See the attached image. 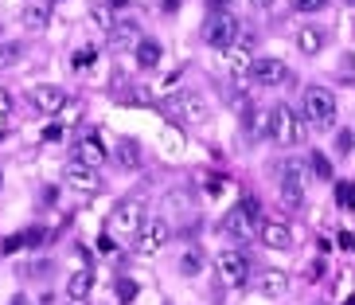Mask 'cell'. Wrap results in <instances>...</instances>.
I'll return each instance as SVG.
<instances>
[{"instance_id": "ba28073f", "label": "cell", "mask_w": 355, "mask_h": 305, "mask_svg": "<svg viewBox=\"0 0 355 305\" xmlns=\"http://www.w3.org/2000/svg\"><path fill=\"white\" fill-rule=\"evenodd\" d=\"M145 223V204L141 200H121L110 211V235H137Z\"/></svg>"}, {"instance_id": "484cf974", "label": "cell", "mask_w": 355, "mask_h": 305, "mask_svg": "<svg viewBox=\"0 0 355 305\" xmlns=\"http://www.w3.org/2000/svg\"><path fill=\"white\" fill-rule=\"evenodd\" d=\"M94 47H78V51H74L71 55V71H86V67H90V63H94Z\"/></svg>"}, {"instance_id": "f546056e", "label": "cell", "mask_w": 355, "mask_h": 305, "mask_svg": "<svg viewBox=\"0 0 355 305\" xmlns=\"http://www.w3.org/2000/svg\"><path fill=\"white\" fill-rule=\"evenodd\" d=\"M16 110V94H12L8 86H0V117H8Z\"/></svg>"}, {"instance_id": "4dcf8cb0", "label": "cell", "mask_w": 355, "mask_h": 305, "mask_svg": "<svg viewBox=\"0 0 355 305\" xmlns=\"http://www.w3.org/2000/svg\"><path fill=\"white\" fill-rule=\"evenodd\" d=\"M293 4V12H320V8H328V0H289Z\"/></svg>"}, {"instance_id": "cb8c5ba5", "label": "cell", "mask_w": 355, "mask_h": 305, "mask_svg": "<svg viewBox=\"0 0 355 305\" xmlns=\"http://www.w3.org/2000/svg\"><path fill=\"white\" fill-rule=\"evenodd\" d=\"M239 211H242V220H246V227H261V223H266V220H261V204L254 200V196H246Z\"/></svg>"}, {"instance_id": "d6986e66", "label": "cell", "mask_w": 355, "mask_h": 305, "mask_svg": "<svg viewBox=\"0 0 355 305\" xmlns=\"http://www.w3.org/2000/svg\"><path fill=\"white\" fill-rule=\"evenodd\" d=\"M137 40H141V28H137L133 20H117L114 28H110V43H114V47H137Z\"/></svg>"}, {"instance_id": "83f0119b", "label": "cell", "mask_w": 355, "mask_h": 305, "mask_svg": "<svg viewBox=\"0 0 355 305\" xmlns=\"http://www.w3.org/2000/svg\"><path fill=\"white\" fill-rule=\"evenodd\" d=\"M98 251H102V254H117V251H121V242H117V235L102 231V235H98Z\"/></svg>"}, {"instance_id": "44dd1931", "label": "cell", "mask_w": 355, "mask_h": 305, "mask_svg": "<svg viewBox=\"0 0 355 305\" xmlns=\"http://www.w3.org/2000/svg\"><path fill=\"white\" fill-rule=\"evenodd\" d=\"M117 165H121V169H141V149H137V141H121V145H117Z\"/></svg>"}, {"instance_id": "8992f818", "label": "cell", "mask_w": 355, "mask_h": 305, "mask_svg": "<svg viewBox=\"0 0 355 305\" xmlns=\"http://www.w3.org/2000/svg\"><path fill=\"white\" fill-rule=\"evenodd\" d=\"M168 247V223L164 220H145L141 223V231H137V242H133V251L141 254V258H157L160 251Z\"/></svg>"}, {"instance_id": "30bf717a", "label": "cell", "mask_w": 355, "mask_h": 305, "mask_svg": "<svg viewBox=\"0 0 355 305\" xmlns=\"http://www.w3.org/2000/svg\"><path fill=\"white\" fill-rule=\"evenodd\" d=\"M74 153H78V157H74L78 165H86V169H94V172L110 160V153H105V145H102V137H98V133H83Z\"/></svg>"}, {"instance_id": "e0dca14e", "label": "cell", "mask_w": 355, "mask_h": 305, "mask_svg": "<svg viewBox=\"0 0 355 305\" xmlns=\"http://www.w3.org/2000/svg\"><path fill=\"white\" fill-rule=\"evenodd\" d=\"M203 270H207L203 247H184V254H180V274H184V278H199Z\"/></svg>"}, {"instance_id": "5b68a950", "label": "cell", "mask_w": 355, "mask_h": 305, "mask_svg": "<svg viewBox=\"0 0 355 305\" xmlns=\"http://www.w3.org/2000/svg\"><path fill=\"white\" fill-rule=\"evenodd\" d=\"M304 110H309V122L320 129H328L336 122V94L328 86H309L304 90Z\"/></svg>"}, {"instance_id": "6da1fadb", "label": "cell", "mask_w": 355, "mask_h": 305, "mask_svg": "<svg viewBox=\"0 0 355 305\" xmlns=\"http://www.w3.org/2000/svg\"><path fill=\"white\" fill-rule=\"evenodd\" d=\"M246 79H250L254 86H261V90H273V86L289 83V67H285V59H277V55H254Z\"/></svg>"}, {"instance_id": "277c9868", "label": "cell", "mask_w": 355, "mask_h": 305, "mask_svg": "<svg viewBox=\"0 0 355 305\" xmlns=\"http://www.w3.org/2000/svg\"><path fill=\"white\" fill-rule=\"evenodd\" d=\"M239 32H242V24H239L234 12H211V20L203 24V40H207L211 47H223V51L239 40Z\"/></svg>"}, {"instance_id": "7402d4cb", "label": "cell", "mask_w": 355, "mask_h": 305, "mask_svg": "<svg viewBox=\"0 0 355 305\" xmlns=\"http://www.w3.org/2000/svg\"><path fill=\"white\" fill-rule=\"evenodd\" d=\"M78 117H83V102H71L67 98L63 106H59V114H55V126H78Z\"/></svg>"}, {"instance_id": "8d00e7d4", "label": "cell", "mask_w": 355, "mask_h": 305, "mask_svg": "<svg viewBox=\"0 0 355 305\" xmlns=\"http://www.w3.org/2000/svg\"><path fill=\"white\" fill-rule=\"evenodd\" d=\"M8 305H32V302H28V297H24V294H16V297H12Z\"/></svg>"}, {"instance_id": "d6a6232c", "label": "cell", "mask_w": 355, "mask_h": 305, "mask_svg": "<svg viewBox=\"0 0 355 305\" xmlns=\"http://www.w3.org/2000/svg\"><path fill=\"white\" fill-rule=\"evenodd\" d=\"M117 290H121V302H129V297L137 294V286H133V282H121V286H117Z\"/></svg>"}, {"instance_id": "ac0fdd59", "label": "cell", "mask_w": 355, "mask_h": 305, "mask_svg": "<svg viewBox=\"0 0 355 305\" xmlns=\"http://www.w3.org/2000/svg\"><path fill=\"white\" fill-rule=\"evenodd\" d=\"M133 51H137V67H141V71H153V67H160V59H164L157 40H137Z\"/></svg>"}, {"instance_id": "4fadbf2b", "label": "cell", "mask_w": 355, "mask_h": 305, "mask_svg": "<svg viewBox=\"0 0 355 305\" xmlns=\"http://www.w3.org/2000/svg\"><path fill=\"white\" fill-rule=\"evenodd\" d=\"M67 102V90L63 86H55V83H43V86H35L32 90V106L40 110V114H47V117H55L59 114V106Z\"/></svg>"}, {"instance_id": "d590c367", "label": "cell", "mask_w": 355, "mask_h": 305, "mask_svg": "<svg viewBox=\"0 0 355 305\" xmlns=\"http://www.w3.org/2000/svg\"><path fill=\"white\" fill-rule=\"evenodd\" d=\"M105 4H110V8H129L133 0H105Z\"/></svg>"}, {"instance_id": "60d3db41", "label": "cell", "mask_w": 355, "mask_h": 305, "mask_svg": "<svg viewBox=\"0 0 355 305\" xmlns=\"http://www.w3.org/2000/svg\"><path fill=\"white\" fill-rule=\"evenodd\" d=\"M0 133H4V117H0Z\"/></svg>"}, {"instance_id": "9c48e42d", "label": "cell", "mask_w": 355, "mask_h": 305, "mask_svg": "<svg viewBox=\"0 0 355 305\" xmlns=\"http://www.w3.org/2000/svg\"><path fill=\"white\" fill-rule=\"evenodd\" d=\"M277 192H282L285 208H301V200H304V172H301V165H297V160H289V165H285Z\"/></svg>"}, {"instance_id": "7c38bea8", "label": "cell", "mask_w": 355, "mask_h": 305, "mask_svg": "<svg viewBox=\"0 0 355 305\" xmlns=\"http://www.w3.org/2000/svg\"><path fill=\"white\" fill-rule=\"evenodd\" d=\"M293 40H297V51L301 55H320L328 47V28H320V24H301Z\"/></svg>"}, {"instance_id": "5bb4252c", "label": "cell", "mask_w": 355, "mask_h": 305, "mask_svg": "<svg viewBox=\"0 0 355 305\" xmlns=\"http://www.w3.org/2000/svg\"><path fill=\"white\" fill-rule=\"evenodd\" d=\"M258 239H261V247H270V251H289V247H293V231L285 227V223H277V220L261 223Z\"/></svg>"}, {"instance_id": "3957f363", "label": "cell", "mask_w": 355, "mask_h": 305, "mask_svg": "<svg viewBox=\"0 0 355 305\" xmlns=\"http://www.w3.org/2000/svg\"><path fill=\"white\" fill-rule=\"evenodd\" d=\"M270 137L277 145H297V141H304V122L293 114L289 106H273L270 110Z\"/></svg>"}, {"instance_id": "f1b7e54d", "label": "cell", "mask_w": 355, "mask_h": 305, "mask_svg": "<svg viewBox=\"0 0 355 305\" xmlns=\"http://www.w3.org/2000/svg\"><path fill=\"white\" fill-rule=\"evenodd\" d=\"M313 169H316L320 180H332V160L324 157V153H313Z\"/></svg>"}, {"instance_id": "ee69618b", "label": "cell", "mask_w": 355, "mask_h": 305, "mask_svg": "<svg viewBox=\"0 0 355 305\" xmlns=\"http://www.w3.org/2000/svg\"><path fill=\"white\" fill-rule=\"evenodd\" d=\"M164 305H172V302H164Z\"/></svg>"}, {"instance_id": "7bdbcfd3", "label": "cell", "mask_w": 355, "mask_h": 305, "mask_svg": "<svg viewBox=\"0 0 355 305\" xmlns=\"http://www.w3.org/2000/svg\"><path fill=\"white\" fill-rule=\"evenodd\" d=\"M347 4H355V0H347Z\"/></svg>"}, {"instance_id": "52a82bcc", "label": "cell", "mask_w": 355, "mask_h": 305, "mask_svg": "<svg viewBox=\"0 0 355 305\" xmlns=\"http://www.w3.org/2000/svg\"><path fill=\"white\" fill-rule=\"evenodd\" d=\"M215 270H219L223 286H246V278H250V258L242 251H234V247H227V251H219V258H215Z\"/></svg>"}, {"instance_id": "ffe728a7", "label": "cell", "mask_w": 355, "mask_h": 305, "mask_svg": "<svg viewBox=\"0 0 355 305\" xmlns=\"http://www.w3.org/2000/svg\"><path fill=\"white\" fill-rule=\"evenodd\" d=\"M47 24H51V8H47V4H28V8H24V28L43 32Z\"/></svg>"}, {"instance_id": "e575fe53", "label": "cell", "mask_w": 355, "mask_h": 305, "mask_svg": "<svg viewBox=\"0 0 355 305\" xmlns=\"http://www.w3.org/2000/svg\"><path fill=\"white\" fill-rule=\"evenodd\" d=\"M250 4H254V8H258V12H270L273 4H277V0H250Z\"/></svg>"}, {"instance_id": "836d02e7", "label": "cell", "mask_w": 355, "mask_h": 305, "mask_svg": "<svg viewBox=\"0 0 355 305\" xmlns=\"http://www.w3.org/2000/svg\"><path fill=\"white\" fill-rule=\"evenodd\" d=\"M207 4H211V12H227L234 0H207Z\"/></svg>"}, {"instance_id": "74e56055", "label": "cell", "mask_w": 355, "mask_h": 305, "mask_svg": "<svg viewBox=\"0 0 355 305\" xmlns=\"http://www.w3.org/2000/svg\"><path fill=\"white\" fill-rule=\"evenodd\" d=\"M180 8V0H164V12H176Z\"/></svg>"}, {"instance_id": "9a60e30c", "label": "cell", "mask_w": 355, "mask_h": 305, "mask_svg": "<svg viewBox=\"0 0 355 305\" xmlns=\"http://www.w3.org/2000/svg\"><path fill=\"white\" fill-rule=\"evenodd\" d=\"M261 297H270V302H282L285 294H289V274L285 270H266L261 274V282H258Z\"/></svg>"}, {"instance_id": "1f68e13d", "label": "cell", "mask_w": 355, "mask_h": 305, "mask_svg": "<svg viewBox=\"0 0 355 305\" xmlns=\"http://www.w3.org/2000/svg\"><path fill=\"white\" fill-rule=\"evenodd\" d=\"M63 137V126H47L43 129V141H59Z\"/></svg>"}, {"instance_id": "2e32d148", "label": "cell", "mask_w": 355, "mask_h": 305, "mask_svg": "<svg viewBox=\"0 0 355 305\" xmlns=\"http://www.w3.org/2000/svg\"><path fill=\"white\" fill-rule=\"evenodd\" d=\"M90 290H94V274L90 270H74L71 278H67V302H86Z\"/></svg>"}, {"instance_id": "b9f144b4", "label": "cell", "mask_w": 355, "mask_h": 305, "mask_svg": "<svg viewBox=\"0 0 355 305\" xmlns=\"http://www.w3.org/2000/svg\"><path fill=\"white\" fill-rule=\"evenodd\" d=\"M347 305H355V297H347Z\"/></svg>"}, {"instance_id": "f35d334b", "label": "cell", "mask_w": 355, "mask_h": 305, "mask_svg": "<svg viewBox=\"0 0 355 305\" xmlns=\"http://www.w3.org/2000/svg\"><path fill=\"white\" fill-rule=\"evenodd\" d=\"M67 305H86V302H67Z\"/></svg>"}, {"instance_id": "603a6c76", "label": "cell", "mask_w": 355, "mask_h": 305, "mask_svg": "<svg viewBox=\"0 0 355 305\" xmlns=\"http://www.w3.org/2000/svg\"><path fill=\"white\" fill-rule=\"evenodd\" d=\"M246 133H250V137H266V133H270V114H266V110H250V114H246Z\"/></svg>"}, {"instance_id": "8fae6325", "label": "cell", "mask_w": 355, "mask_h": 305, "mask_svg": "<svg viewBox=\"0 0 355 305\" xmlns=\"http://www.w3.org/2000/svg\"><path fill=\"white\" fill-rule=\"evenodd\" d=\"M63 184L71 192H78V196H94V192H98V172L86 169V165H78V160H71L67 172H63Z\"/></svg>"}, {"instance_id": "7a4b0ae2", "label": "cell", "mask_w": 355, "mask_h": 305, "mask_svg": "<svg viewBox=\"0 0 355 305\" xmlns=\"http://www.w3.org/2000/svg\"><path fill=\"white\" fill-rule=\"evenodd\" d=\"M168 114L184 117V122H191V126H207L211 122V106L203 102L199 90H176L172 102H168Z\"/></svg>"}, {"instance_id": "4316f807", "label": "cell", "mask_w": 355, "mask_h": 305, "mask_svg": "<svg viewBox=\"0 0 355 305\" xmlns=\"http://www.w3.org/2000/svg\"><path fill=\"white\" fill-rule=\"evenodd\" d=\"M20 55H24V47H20V43H0V67L20 63Z\"/></svg>"}, {"instance_id": "d4e9b609", "label": "cell", "mask_w": 355, "mask_h": 305, "mask_svg": "<svg viewBox=\"0 0 355 305\" xmlns=\"http://www.w3.org/2000/svg\"><path fill=\"white\" fill-rule=\"evenodd\" d=\"M160 141H164L168 153H184V133H180V129L164 126V129H160Z\"/></svg>"}, {"instance_id": "ab89813d", "label": "cell", "mask_w": 355, "mask_h": 305, "mask_svg": "<svg viewBox=\"0 0 355 305\" xmlns=\"http://www.w3.org/2000/svg\"><path fill=\"white\" fill-rule=\"evenodd\" d=\"M352 149H355V129H352Z\"/></svg>"}]
</instances>
